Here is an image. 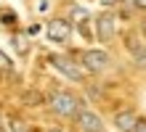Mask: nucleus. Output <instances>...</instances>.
<instances>
[{"label": "nucleus", "instance_id": "obj_3", "mask_svg": "<svg viewBox=\"0 0 146 132\" xmlns=\"http://www.w3.org/2000/svg\"><path fill=\"white\" fill-rule=\"evenodd\" d=\"M48 64L56 69V72H61L69 82H85V72L80 64H74L69 56H64V53H50L48 56Z\"/></svg>", "mask_w": 146, "mask_h": 132}, {"label": "nucleus", "instance_id": "obj_18", "mask_svg": "<svg viewBox=\"0 0 146 132\" xmlns=\"http://www.w3.org/2000/svg\"><path fill=\"white\" fill-rule=\"evenodd\" d=\"M119 3H122V5H133V0H119Z\"/></svg>", "mask_w": 146, "mask_h": 132}, {"label": "nucleus", "instance_id": "obj_17", "mask_svg": "<svg viewBox=\"0 0 146 132\" xmlns=\"http://www.w3.org/2000/svg\"><path fill=\"white\" fill-rule=\"evenodd\" d=\"M133 8H138V11H146V0H133Z\"/></svg>", "mask_w": 146, "mask_h": 132}, {"label": "nucleus", "instance_id": "obj_16", "mask_svg": "<svg viewBox=\"0 0 146 132\" xmlns=\"http://www.w3.org/2000/svg\"><path fill=\"white\" fill-rule=\"evenodd\" d=\"M104 8H114V5H119V0H98Z\"/></svg>", "mask_w": 146, "mask_h": 132}, {"label": "nucleus", "instance_id": "obj_2", "mask_svg": "<svg viewBox=\"0 0 146 132\" xmlns=\"http://www.w3.org/2000/svg\"><path fill=\"white\" fill-rule=\"evenodd\" d=\"M109 64H111V56H109L104 48H85L80 53V66H82V72H88V74L106 72Z\"/></svg>", "mask_w": 146, "mask_h": 132}, {"label": "nucleus", "instance_id": "obj_13", "mask_svg": "<svg viewBox=\"0 0 146 132\" xmlns=\"http://www.w3.org/2000/svg\"><path fill=\"white\" fill-rule=\"evenodd\" d=\"M0 72H13V61H11V56L3 53V50H0Z\"/></svg>", "mask_w": 146, "mask_h": 132}, {"label": "nucleus", "instance_id": "obj_5", "mask_svg": "<svg viewBox=\"0 0 146 132\" xmlns=\"http://www.w3.org/2000/svg\"><path fill=\"white\" fill-rule=\"evenodd\" d=\"M96 37L98 42H104V45H109L111 40H114V34H117V16L111 13V11H104V13H98L96 16Z\"/></svg>", "mask_w": 146, "mask_h": 132}, {"label": "nucleus", "instance_id": "obj_12", "mask_svg": "<svg viewBox=\"0 0 146 132\" xmlns=\"http://www.w3.org/2000/svg\"><path fill=\"white\" fill-rule=\"evenodd\" d=\"M13 48L21 53V56H27V50H29V42H27V37H24V34H13Z\"/></svg>", "mask_w": 146, "mask_h": 132}, {"label": "nucleus", "instance_id": "obj_14", "mask_svg": "<svg viewBox=\"0 0 146 132\" xmlns=\"http://www.w3.org/2000/svg\"><path fill=\"white\" fill-rule=\"evenodd\" d=\"M42 100H45V98H42L40 93H27V95H24V103H42Z\"/></svg>", "mask_w": 146, "mask_h": 132}, {"label": "nucleus", "instance_id": "obj_6", "mask_svg": "<svg viewBox=\"0 0 146 132\" xmlns=\"http://www.w3.org/2000/svg\"><path fill=\"white\" fill-rule=\"evenodd\" d=\"M74 121H77V127H80L82 132H104V119H101L93 108H88V106L80 108V114L74 116Z\"/></svg>", "mask_w": 146, "mask_h": 132}, {"label": "nucleus", "instance_id": "obj_20", "mask_svg": "<svg viewBox=\"0 0 146 132\" xmlns=\"http://www.w3.org/2000/svg\"><path fill=\"white\" fill-rule=\"evenodd\" d=\"M0 132H3V129H0Z\"/></svg>", "mask_w": 146, "mask_h": 132}, {"label": "nucleus", "instance_id": "obj_9", "mask_svg": "<svg viewBox=\"0 0 146 132\" xmlns=\"http://www.w3.org/2000/svg\"><path fill=\"white\" fill-rule=\"evenodd\" d=\"M69 21L74 26H82V24H90V11L82 5H72L69 8Z\"/></svg>", "mask_w": 146, "mask_h": 132}, {"label": "nucleus", "instance_id": "obj_21", "mask_svg": "<svg viewBox=\"0 0 146 132\" xmlns=\"http://www.w3.org/2000/svg\"><path fill=\"white\" fill-rule=\"evenodd\" d=\"M104 132H106V129H104Z\"/></svg>", "mask_w": 146, "mask_h": 132}, {"label": "nucleus", "instance_id": "obj_10", "mask_svg": "<svg viewBox=\"0 0 146 132\" xmlns=\"http://www.w3.org/2000/svg\"><path fill=\"white\" fill-rule=\"evenodd\" d=\"M16 24H19V16H16V11H13V8H3V11H0V26L13 29Z\"/></svg>", "mask_w": 146, "mask_h": 132}, {"label": "nucleus", "instance_id": "obj_4", "mask_svg": "<svg viewBox=\"0 0 146 132\" xmlns=\"http://www.w3.org/2000/svg\"><path fill=\"white\" fill-rule=\"evenodd\" d=\"M45 34H48L50 42H56V45H69V40H72V21L64 19V16H56V19L48 21Z\"/></svg>", "mask_w": 146, "mask_h": 132}, {"label": "nucleus", "instance_id": "obj_19", "mask_svg": "<svg viewBox=\"0 0 146 132\" xmlns=\"http://www.w3.org/2000/svg\"><path fill=\"white\" fill-rule=\"evenodd\" d=\"M48 132H64V129H56V127H53V129H48Z\"/></svg>", "mask_w": 146, "mask_h": 132}, {"label": "nucleus", "instance_id": "obj_7", "mask_svg": "<svg viewBox=\"0 0 146 132\" xmlns=\"http://www.w3.org/2000/svg\"><path fill=\"white\" fill-rule=\"evenodd\" d=\"M125 48H127V53H130L133 64L146 72V42L138 40L135 34H127V37H125Z\"/></svg>", "mask_w": 146, "mask_h": 132}, {"label": "nucleus", "instance_id": "obj_15", "mask_svg": "<svg viewBox=\"0 0 146 132\" xmlns=\"http://www.w3.org/2000/svg\"><path fill=\"white\" fill-rule=\"evenodd\" d=\"M133 132H146V119H141V116H138V121H135Z\"/></svg>", "mask_w": 146, "mask_h": 132}, {"label": "nucleus", "instance_id": "obj_8", "mask_svg": "<svg viewBox=\"0 0 146 132\" xmlns=\"http://www.w3.org/2000/svg\"><path fill=\"white\" fill-rule=\"evenodd\" d=\"M135 121H138V116H135L133 108H122V111L114 114V127H117L119 132H133Z\"/></svg>", "mask_w": 146, "mask_h": 132}, {"label": "nucleus", "instance_id": "obj_11", "mask_svg": "<svg viewBox=\"0 0 146 132\" xmlns=\"http://www.w3.org/2000/svg\"><path fill=\"white\" fill-rule=\"evenodd\" d=\"M8 132H29L27 121H21L19 116H11L8 119Z\"/></svg>", "mask_w": 146, "mask_h": 132}, {"label": "nucleus", "instance_id": "obj_1", "mask_svg": "<svg viewBox=\"0 0 146 132\" xmlns=\"http://www.w3.org/2000/svg\"><path fill=\"white\" fill-rule=\"evenodd\" d=\"M48 108L53 111L58 119H72L74 121V116L82 108V100L77 98L72 90H53L48 95Z\"/></svg>", "mask_w": 146, "mask_h": 132}]
</instances>
